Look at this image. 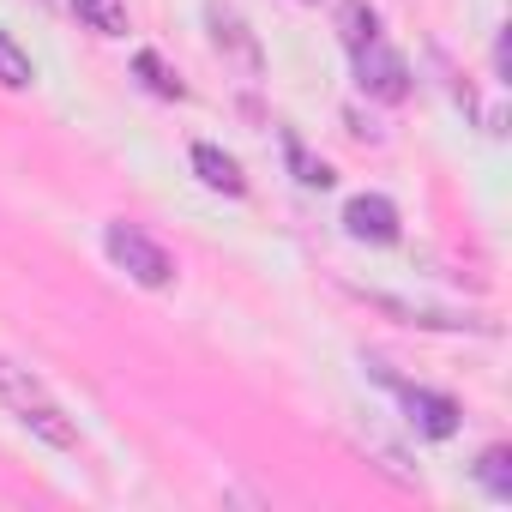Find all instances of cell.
<instances>
[{
	"label": "cell",
	"mask_w": 512,
	"mask_h": 512,
	"mask_svg": "<svg viewBox=\"0 0 512 512\" xmlns=\"http://www.w3.org/2000/svg\"><path fill=\"white\" fill-rule=\"evenodd\" d=\"M0 404H7L31 434H43L49 446H61V452L79 446V422L49 398V386H43L31 368H19V362H7V356H0Z\"/></svg>",
	"instance_id": "cell-1"
},
{
	"label": "cell",
	"mask_w": 512,
	"mask_h": 512,
	"mask_svg": "<svg viewBox=\"0 0 512 512\" xmlns=\"http://www.w3.org/2000/svg\"><path fill=\"white\" fill-rule=\"evenodd\" d=\"M103 253L139 284V290H169L175 284V260H169V247H157L145 229L133 223H109L103 229Z\"/></svg>",
	"instance_id": "cell-2"
},
{
	"label": "cell",
	"mask_w": 512,
	"mask_h": 512,
	"mask_svg": "<svg viewBox=\"0 0 512 512\" xmlns=\"http://www.w3.org/2000/svg\"><path fill=\"white\" fill-rule=\"evenodd\" d=\"M356 85L374 97V103H404L410 97V67L398 49H386L380 37L368 49H356Z\"/></svg>",
	"instance_id": "cell-3"
},
{
	"label": "cell",
	"mask_w": 512,
	"mask_h": 512,
	"mask_svg": "<svg viewBox=\"0 0 512 512\" xmlns=\"http://www.w3.org/2000/svg\"><path fill=\"white\" fill-rule=\"evenodd\" d=\"M344 229H350L356 241L392 247V241H398V205H392L386 193H356V199L344 205Z\"/></svg>",
	"instance_id": "cell-4"
},
{
	"label": "cell",
	"mask_w": 512,
	"mask_h": 512,
	"mask_svg": "<svg viewBox=\"0 0 512 512\" xmlns=\"http://www.w3.org/2000/svg\"><path fill=\"white\" fill-rule=\"evenodd\" d=\"M205 19H211V43H217V49H229V55L241 61V73H260V43H253V31L241 25V13H235V7L211 0Z\"/></svg>",
	"instance_id": "cell-5"
},
{
	"label": "cell",
	"mask_w": 512,
	"mask_h": 512,
	"mask_svg": "<svg viewBox=\"0 0 512 512\" xmlns=\"http://www.w3.org/2000/svg\"><path fill=\"white\" fill-rule=\"evenodd\" d=\"M404 410H410V422H416L428 440H446V434H458V404H452L446 392H422V386H404Z\"/></svg>",
	"instance_id": "cell-6"
},
{
	"label": "cell",
	"mask_w": 512,
	"mask_h": 512,
	"mask_svg": "<svg viewBox=\"0 0 512 512\" xmlns=\"http://www.w3.org/2000/svg\"><path fill=\"white\" fill-rule=\"evenodd\" d=\"M193 169H199V181H205L211 193H229V199H241V193H247L241 163H235L229 151H217V145H193Z\"/></svg>",
	"instance_id": "cell-7"
},
{
	"label": "cell",
	"mask_w": 512,
	"mask_h": 512,
	"mask_svg": "<svg viewBox=\"0 0 512 512\" xmlns=\"http://www.w3.org/2000/svg\"><path fill=\"white\" fill-rule=\"evenodd\" d=\"M338 37H344V49H350V55H356V49H368V43L380 37V19H374L368 0H344V7H338Z\"/></svg>",
	"instance_id": "cell-8"
},
{
	"label": "cell",
	"mask_w": 512,
	"mask_h": 512,
	"mask_svg": "<svg viewBox=\"0 0 512 512\" xmlns=\"http://www.w3.org/2000/svg\"><path fill=\"white\" fill-rule=\"evenodd\" d=\"M73 13L97 37H127V0H73Z\"/></svg>",
	"instance_id": "cell-9"
},
{
	"label": "cell",
	"mask_w": 512,
	"mask_h": 512,
	"mask_svg": "<svg viewBox=\"0 0 512 512\" xmlns=\"http://www.w3.org/2000/svg\"><path fill=\"white\" fill-rule=\"evenodd\" d=\"M476 476H482V488H488L494 500H512V452H506V446H488V452L476 458Z\"/></svg>",
	"instance_id": "cell-10"
},
{
	"label": "cell",
	"mask_w": 512,
	"mask_h": 512,
	"mask_svg": "<svg viewBox=\"0 0 512 512\" xmlns=\"http://www.w3.org/2000/svg\"><path fill=\"white\" fill-rule=\"evenodd\" d=\"M37 79V67H31V55L7 37V31H0V85H7V91H25Z\"/></svg>",
	"instance_id": "cell-11"
},
{
	"label": "cell",
	"mask_w": 512,
	"mask_h": 512,
	"mask_svg": "<svg viewBox=\"0 0 512 512\" xmlns=\"http://www.w3.org/2000/svg\"><path fill=\"white\" fill-rule=\"evenodd\" d=\"M133 67H139V79H145V85H151L157 97H169V103H181V97H187V91H181V79H175V73H169V67H163V61H157L151 49H145V55H139Z\"/></svg>",
	"instance_id": "cell-12"
}]
</instances>
